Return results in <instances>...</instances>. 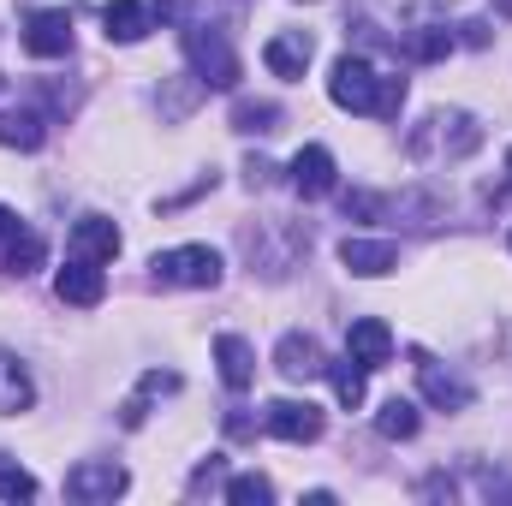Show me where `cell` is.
<instances>
[{
  "label": "cell",
  "mask_w": 512,
  "mask_h": 506,
  "mask_svg": "<svg viewBox=\"0 0 512 506\" xmlns=\"http://www.w3.org/2000/svg\"><path fill=\"white\" fill-rule=\"evenodd\" d=\"M376 429H382V441H411V435L423 429V417H417V405H411V399H399V393H393L382 411H376Z\"/></svg>",
  "instance_id": "44dd1931"
},
{
  "label": "cell",
  "mask_w": 512,
  "mask_h": 506,
  "mask_svg": "<svg viewBox=\"0 0 512 506\" xmlns=\"http://www.w3.org/2000/svg\"><path fill=\"white\" fill-rule=\"evenodd\" d=\"M310 54H316V42H310L304 30H280V36H268V48H262V66H268L274 78H304Z\"/></svg>",
  "instance_id": "5bb4252c"
},
{
  "label": "cell",
  "mask_w": 512,
  "mask_h": 506,
  "mask_svg": "<svg viewBox=\"0 0 512 506\" xmlns=\"http://www.w3.org/2000/svg\"><path fill=\"white\" fill-rule=\"evenodd\" d=\"M507 245H512V239H507Z\"/></svg>",
  "instance_id": "836d02e7"
},
{
  "label": "cell",
  "mask_w": 512,
  "mask_h": 506,
  "mask_svg": "<svg viewBox=\"0 0 512 506\" xmlns=\"http://www.w3.org/2000/svg\"><path fill=\"white\" fill-rule=\"evenodd\" d=\"M149 274H155V286H197L203 292V286H221L227 262L209 245H173V251H155Z\"/></svg>",
  "instance_id": "7a4b0ae2"
},
{
  "label": "cell",
  "mask_w": 512,
  "mask_h": 506,
  "mask_svg": "<svg viewBox=\"0 0 512 506\" xmlns=\"http://www.w3.org/2000/svg\"><path fill=\"white\" fill-rule=\"evenodd\" d=\"M215 364H221V381H227L233 393H245V387H251L256 358H251V346H245L239 334H221V340H215Z\"/></svg>",
  "instance_id": "e0dca14e"
},
{
  "label": "cell",
  "mask_w": 512,
  "mask_h": 506,
  "mask_svg": "<svg viewBox=\"0 0 512 506\" xmlns=\"http://www.w3.org/2000/svg\"><path fill=\"white\" fill-rule=\"evenodd\" d=\"M30 399H36L30 376L18 370V358H6V352H0V417H18V411H30Z\"/></svg>",
  "instance_id": "d6986e66"
},
{
  "label": "cell",
  "mask_w": 512,
  "mask_h": 506,
  "mask_svg": "<svg viewBox=\"0 0 512 506\" xmlns=\"http://www.w3.org/2000/svg\"><path fill=\"white\" fill-rule=\"evenodd\" d=\"M340 262L358 274V280H382L399 268V245L393 239H358V233H346L340 239Z\"/></svg>",
  "instance_id": "ba28073f"
},
{
  "label": "cell",
  "mask_w": 512,
  "mask_h": 506,
  "mask_svg": "<svg viewBox=\"0 0 512 506\" xmlns=\"http://www.w3.org/2000/svg\"><path fill=\"white\" fill-rule=\"evenodd\" d=\"M185 60L197 66V84H203V90H233V84H239V54H233V42H227L221 30L191 24V30H185Z\"/></svg>",
  "instance_id": "3957f363"
},
{
  "label": "cell",
  "mask_w": 512,
  "mask_h": 506,
  "mask_svg": "<svg viewBox=\"0 0 512 506\" xmlns=\"http://www.w3.org/2000/svg\"><path fill=\"white\" fill-rule=\"evenodd\" d=\"M477 143H483V126L465 114V108H435L423 126L411 131V161H423V167H453V161H465V155H477Z\"/></svg>",
  "instance_id": "6da1fadb"
},
{
  "label": "cell",
  "mask_w": 512,
  "mask_h": 506,
  "mask_svg": "<svg viewBox=\"0 0 512 506\" xmlns=\"http://www.w3.org/2000/svg\"><path fill=\"white\" fill-rule=\"evenodd\" d=\"M48 262V245H42V233H30V227H18L6 245H0V268L6 274H36Z\"/></svg>",
  "instance_id": "ac0fdd59"
},
{
  "label": "cell",
  "mask_w": 512,
  "mask_h": 506,
  "mask_svg": "<svg viewBox=\"0 0 512 506\" xmlns=\"http://www.w3.org/2000/svg\"><path fill=\"white\" fill-rule=\"evenodd\" d=\"M245 173H251V185H268V179H274V161L251 155V161H245Z\"/></svg>",
  "instance_id": "f546056e"
},
{
  "label": "cell",
  "mask_w": 512,
  "mask_h": 506,
  "mask_svg": "<svg viewBox=\"0 0 512 506\" xmlns=\"http://www.w3.org/2000/svg\"><path fill=\"white\" fill-rule=\"evenodd\" d=\"M30 495H36V477H30L18 459L0 453V501H30Z\"/></svg>",
  "instance_id": "d4e9b609"
},
{
  "label": "cell",
  "mask_w": 512,
  "mask_h": 506,
  "mask_svg": "<svg viewBox=\"0 0 512 506\" xmlns=\"http://www.w3.org/2000/svg\"><path fill=\"white\" fill-rule=\"evenodd\" d=\"M0 143L6 149H42V120L30 108H0Z\"/></svg>",
  "instance_id": "7402d4cb"
},
{
  "label": "cell",
  "mask_w": 512,
  "mask_h": 506,
  "mask_svg": "<svg viewBox=\"0 0 512 506\" xmlns=\"http://www.w3.org/2000/svg\"><path fill=\"white\" fill-rule=\"evenodd\" d=\"M274 370H280L286 381H310V376H328V358H322V346H316L310 334H280Z\"/></svg>",
  "instance_id": "7c38bea8"
},
{
  "label": "cell",
  "mask_w": 512,
  "mask_h": 506,
  "mask_svg": "<svg viewBox=\"0 0 512 506\" xmlns=\"http://www.w3.org/2000/svg\"><path fill=\"white\" fill-rule=\"evenodd\" d=\"M274 120H280L274 102H239V108H233V126L239 131H274Z\"/></svg>",
  "instance_id": "484cf974"
},
{
  "label": "cell",
  "mask_w": 512,
  "mask_h": 506,
  "mask_svg": "<svg viewBox=\"0 0 512 506\" xmlns=\"http://www.w3.org/2000/svg\"><path fill=\"white\" fill-rule=\"evenodd\" d=\"M12 233H18V215H12V209H0V245H6Z\"/></svg>",
  "instance_id": "4dcf8cb0"
},
{
  "label": "cell",
  "mask_w": 512,
  "mask_h": 506,
  "mask_svg": "<svg viewBox=\"0 0 512 506\" xmlns=\"http://www.w3.org/2000/svg\"><path fill=\"white\" fill-rule=\"evenodd\" d=\"M328 376H334V393H340V405H364V364L358 358H346V364H328Z\"/></svg>",
  "instance_id": "603a6c76"
},
{
  "label": "cell",
  "mask_w": 512,
  "mask_h": 506,
  "mask_svg": "<svg viewBox=\"0 0 512 506\" xmlns=\"http://www.w3.org/2000/svg\"><path fill=\"white\" fill-rule=\"evenodd\" d=\"M102 24H108L114 42H143V36L155 30V6H143V0H114V6L102 12Z\"/></svg>",
  "instance_id": "9a60e30c"
},
{
  "label": "cell",
  "mask_w": 512,
  "mask_h": 506,
  "mask_svg": "<svg viewBox=\"0 0 512 506\" xmlns=\"http://www.w3.org/2000/svg\"><path fill=\"white\" fill-rule=\"evenodd\" d=\"M24 48H30L36 60H60V54H72V12H60V6L30 12V18H24Z\"/></svg>",
  "instance_id": "8992f818"
},
{
  "label": "cell",
  "mask_w": 512,
  "mask_h": 506,
  "mask_svg": "<svg viewBox=\"0 0 512 506\" xmlns=\"http://www.w3.org/2000/svg\"><path fill=\"white\" fill-rule=\"evenodd\" d=\"M185 12H191V0H161V6H155V18H161V24H179Z\"/></svg>",
  "instance_id": "f1b7e54d"
},
{
  "label": "cell",
  "mask_w": 512,
  "mask_h": 506,
  "mask_svg": "<svg viewBox=\"0 0 512 506\" xmlns=\"http://www.w3.org/2000/svg\"><path fill=\"white\" fill-rule=\"evenodd\" d=\"M417 381H423V399H429V405H447V411H465V405H471V387L453 376V370L429 364V358L417 364Z\"/></svg>",
  "instance_id": "2e32d148"
},
{
  "label": "cell",
  "mask_w": 512,
  "mask_h": 506,
  "mask_svg": "<svg viewBox=\"0 0 512 506\" xmlns=\"http://www.w3.org/2000/svg\"><path fill=\"white\" fill-rule=\"evenodd\" d=\"M126 465H114V459H78L72 471H66V495L78 506H102V501H120L126 495Z\"/></svg>",
  "instance_id": "5b68a950"
},
{
  "label": "cell",
  "mask_w": 512,
  "mask_h": 506,
  "mask_svg": "<svg viewBox=\"0 0 512 506\" xmlns=\"http://www.w3.org/2000/svg\"><path fill=\"white\" fill-rule=\"evenodd\" d=\"M54 292H60V304H78V310H96L102 298H108V280H102V262H66L60 274H54Z\"/></svg>",
  "instance_id": "9c48e42d"
},
{
  "label": "cell",
  "mask_w": 512,
  "mask_h": 506,
  "mask_svg": "<svg viewBox=\"0 0 512 506\" xmlns=\"http://www.w3.org/2000/svg\"><path fill=\"white\" fill-rule=\"evenodd\" d=\"M227 501H233V506H268V501H274V483H268V477H256V471H245V477H233V483H227Z\"/></svg>",
  "instance_id": "cb8c5ba5"
},
{
  "label": "cell",
  "mask_w": 512,
  "mask_h": 506,
  "mask_svg": "<svg viewBox=\"0 0 512 506\" xmlns=\"http://www.w3.org/2000/svg\"><path fill=\"white\" fill-rule=\"evenodd\" d=\"M328 96L346 114H382V72L370 60H358V54H340L334 78H328Z\"/></svg>",
  "instance_id": "277c9868"
},
{
  "label": "cell",
  "mask_w": 512,
  "mask_h": 506,
  "mask_svg": "<svg viewBox=\"0 0 512 506\" xmlns=\"http://www.w3.org/2000/svg\"><path fill=\"white\" fill-rule=\"evenodd\" d=\"M399 108H405V78H382V114L376 120H399Z\"/></svg>",
  "instance_id": "83f0119b"
},
{
  "label": "cell",
  "mask_w": 512,
  "mask_h": 506,
  "mask_svg": "<svg viewBox=\"0 0 512 506\" xmlns=\"http://www.w3.org/2000/svg\"><path fill=\"white\" fill-rule=\"evenodd\" d=\"M286 179H292L298 197H328V191H334V155H328L322 143H304V149L292 155Z\"/></svg>",
  "instance_id": "30bf717a"
},
{
  "label": "cell",
  "mask_w": 512,
  "mask_h": 506,
  "mask_svg": "<svg viewBox=\"0 0 512 506\" xmlns=\"http://www.w3.org/2000/svg\"><path fill=\"white\" fill-rule=\"evenodd\" d=\"M262 423H268V435H280V441H292V447H304V441L322 435V411H316L310 399H268Z\"/></svg>",
  "instance_id": "52a82bcc"
},
{
  "label": "cell",
  "mask_w": 512,
  "mask_h": 506,
  "mask_svg": "<svg viewBox=\"0 0 512 506\" xmlns=\"http://www.w3.org/2000/svg\"><path fill=\"white\" fill-rule=\"evenodd\" d=\"M387 203L376 197V191H346V215H358V221H376Z\"/></svg>",
  "instance_id": "4316f807"
},
{
  "label": "cell",
  "mask_w": 512,
  "mask_h": 506,
  "mask_svg": "<svg viewBox=\"0 0 512 506\" xmlns=\"http://www.w3.org/2000/svg\"><path fill=\"white\" fill-rule=\"evenodd\" d=\"M495 12H501V18H512V0H495Z\"/></svg>",
  "instance_id": "1f68e13d"
},
{
  "label": "cell",
  "mask_w": 512,
  "mask_h": 506,
  "mask_svg": "<svg viewBox=\"0 0 512 506\" xmlns=\"http://www.w3.org/2000/svg\"><path fill=\"white\" fill-rule=\"evenodd\" d=\"M453 42H459V36H453L447 24H417V30H411V42H405V54H411L417 66H435V60H447V54H453Z\"/></svg>",
  "instance_id": "ffe728a7"
},
{
  "label": "cell",
  "mask_w": 512,
  "mask_h": 506,
  "mask_svg": "<svg viewBox=\"0 0 512 506\" xmlns=\"http://www.w3.org/2000/svg\"><path fill=\"white\" fill-rule=\"evenodd\" d=\"M66 251L78 256V262H114V256H120V227H114L108 215H84V221L72 227Z\"/></svg>",
  "instance_id": "8fae6325"
},
{
  "label": "cell",
  "mask_w": 512,
  "mask_h": 506,
  "mask_svg": "<svg viewBox=\"0 0 512 506\" xmlns=\"http://www.w3.org/2000/svg\"><path fill=\"white\" fill-rule=\"evenodd\" d=\"M346 358H358L364 370H382L387 358H393V334H387L382 316H358L346 328Z\"/></svg>",
  "instance_id": "4fadbf2b"
},
{
  "label": "cell",
  "mask_w": 512,
  "mask_h": 506,
  "mask_svg": "<svg viewBox=\"0 0 512 506\" xmlns=\"http://www.w3.org/2000/svg\"><path fill=\"white\" fill-rule=\"evenodd\" d=\"M507 173H512V149H507Z\"/></svg>",
  "instance_id": "d6a6232c"
}]
</instances>
